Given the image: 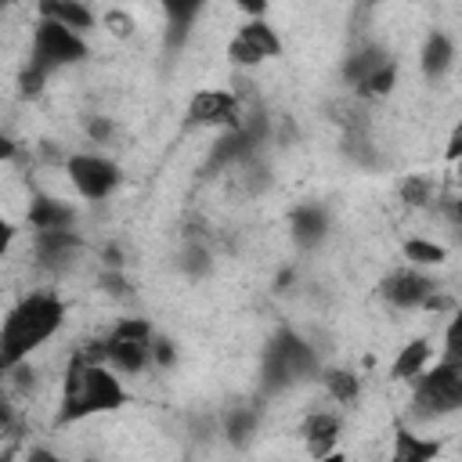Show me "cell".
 Wrapping results in <instances>:
<instances>
[{"mask_svg": "<svg viewBox=\"0 0 462 462\" xmlns=\"http://www.w3.org/2000/svg\"><path fill=\"white\" fill-rule=\"evenodd\" d=\"M318 372V354L307 339H300L296 332L282 328L267 350H263V386L267 390H282L296 379H307Z\"/></svg>", "mask_w": 462, "mask_h": 462, "instance_id": "obj_5", "label": "cell"}, {"mask_svg": "<svg viewBox=\"0 0 462 462\" xmlns=\"http://www.w3.org/2000/svg\"><path fill=\"white\" fill-rule=\"evenodd\" d=\"M159 4H162V11H166V18H170L173 29H188L195 22V14L202 11L206 0H159Z\"/></svg>", "mask_w": 462, "mask_h": 462, "instance_id": "obj_23", "label": "cell"}, {"mask_svg": "<svg viewBox=\"0 0 462 462\" xmlns=\"http://www.w3.org/2000/svg\"><path fill=\"white\" fill-rule=\"evenodd\" d=\"M65 173L76 188V195L90 199V202H105L116 188H119V166L108 162L105 155H90V152H79L65 162Z\"/></svg>", "mask_w": 462, "mask_h": 462, "instance_id": "obj_7", "label": "cell"}, {"mask_svg": "<svg viewBox=\"0 0 462 462\" xmlns=\"http://www.w3.org/2000/svg\"><path fill=\"white\" fill-rule=\"evenodd\" d=\"M437 292V282L426 278L419 267H397L379 282V296L397 310H419Z\"/></svg>", "mask_w": 462, "mask_h": 462, "instance_id": "obj_9", "label": "cell"}, {"mask_svg": "<svg viewBox=\"0 0 462 462\" xmlns=\"http://www.w3.org/2000/svg\"><path fill=\"white\" fill-rule=\"evenodd\" d=\"M433 455H440V444L437 440H422L411 430H401L397 440H393V458L397 462H426Z\"/></svg>", "mask_w": 462, "mask_h": 462, "instance_id": "obj_18", "label": "cell"}, {"mask_svg": "<svg viewBox=\"0 0 462 462\" xmlns=\"http://www.w3.org/2000/svg\"><path fill=\"white\" fill-rule=\"evenodd\" d=\"M238 11H245L249 18H263V11L271 7V0H235Z\"/></svg>", "mask_w": 462, "mask_h": 462, "instance_id": "obj_28", "label": "cell"}, {"mask_svg": "<svg viewBox=\"0 0 462 462\" xmlns=\"http://www.w3.org/2000/svg\"><path fill=\"white\" fill-rule=\"evenodd\" d=\"M87 58V40L83 32L54 22V18H40L32 25V43H29V69L22 72V90L36 94L47 76H54L58 69H69L76 61Z\"/></svg>", "mask_w": 462, "mask_h": 462, "instance_id": "obj_3", "label": "cell"}, {"mask_svg": "<svg viewBox=\"0 0 462 462\" xmlns=\"http://www.w3.org/2000/svg\"><path fill=\"white\" fill-rule=\"evenodd\" d=\"M105 25H108L112 36H130V29H134L130 14H123V11H108V14H105Z\"/></svg>", "mask_w": 462, "mask_h": 462, "instance_id": "obj_25", "label": "cell"}, {"mask_svg": "<svg viewBox=\"0 0 462 462\" xmlns=\"http://www.w3.org/2000/svg\"><path fill=\"white\" fill-rule=\"evenodd\" d=\"M188 123L235 130L242 126V101L235 90H199L188 101Z\"/></svg>", "mask_w": 462, "mask_h": 462, "instance_id": "obj_10", "label": "cell"}, {"mask_svg": "<svg viewBox=\"0 0 462 462\" xmlns=\"http://www.w3.org/2000/svg\"><path fill=\"white\" fill-rule=\"evenodd\" d=\"M430 357H433V346H430V339H411V343H404V346L397 350L390 375H393V379H404V383H411V379H419V375L430 368Z\"/></svg>", "mask_w": 462, "mask_h": 462, "instance_id": "obj_15", "label": "cell"}, {"mask_svg": "<svg viewBox=\"0 0 462 462\" xmlns=\"http://www.w3.org/2000/svg\"><path fill=\"white\" fill-rule=\"evenodd\" d=\"M451 411H462V368L437 361L419 379H411V415L444 419Z\"/></svg>", "mask_w": 462, "mask_h": 462, "instance_id": "obj_4", "label": "cell"}, {"mask_svg": "<svg viewBox=\"0 0 462 462\" xmlns=\"http://www.w3.org/2000/svg\"><path fill=\"white\" fill-rule=\"evenodd\" d=\"M126 404V390L123 379L116 375V368L101 357L90 354H76L65 368L61 379V401H58V422H79V419H94L105 411H116Z\"/></svg>", "mask_w": 462, "mask_h": 462, "instance_id": "obj_1", "label": "cell"}, {"mask_svg": "<svg viewBox=\"0 0 462 462\" xmlns=\"http://www.w3.org/2000/svg\"><path fill=\"white\" fill-rule=\"evenodd\" d=\"M253 426H256L253 411H231L227 415V437H235V440H245L253 433Z\"/></svg>", "mask_w": 462, "mask_h": 462, "instance_id": "obj_24", "label": "cell"}, {"mask_svg": "<svg viewBox=\"0 0 462 462\" xmlns=\"http://www.w3.org/2000/svg\"><path fill=\"white\" fill-rule=\"evenodd\" d=\"M274 54H282V40H278V32L263 18H249L235 32V40L227 47L231 65H242V69H253V65H260V61H267Z\"/></svg>", "mask_w": 462, "mask_h": 462, "instance_id": "obj_8", "label": "cell"}, {"mask_svg": "<svg viewBox=\"0 0 462 462\" xmlns=\"http://www.w3.org/2000/svg\"><path fill=\"white\" fill-rule=\"evenodd\" d=\"M36 11H40V18H54L76 32H90L97 25L94 11L83 0H36Z\"/></svg>", "mask_w": 462, "mask_h": 462, "instance_id": "obj_11", "label": "cell"}, {"mask_svg": "<svg viewBox=\"0 0 462 462\" xmlns=\"http://www.w3.org/2000/svg\"><path fill=\"white\" fill-rule=\"evenodd\" d=\"M29 224H32L36 231H61V227H72V224H76V213H72L69 202L51 199V195H40V199H32V206H29Z\"/></svg>", "mask_w": 462, "mask_h": 462, "instance_id": "obj_14", "label": "cell"}, {"mask_svg": "<svg viewBox=\"0 0 462 462\" xmlns=\"http://www.w3.org/2000/svg\"><path fill=\"white\" fill-rule=\"evenodd\" d=\"M289 227H292V242L300 249H314L328 231V217L321 206H296L289 217Z\"/></svg>", "mask_w": 462, "mask_h": 462, "instance_id": "obj_12", "label": "cell"}, {"mask_svg": "<svg viewBox=\"0 0 462 462\" xmlns=\"http://www.w3.org/2000/svg\"><path fill=\"white\" fill-rule=\"evenodd\" d=\"M419 61H422V76L426 79H440L451 69V61H455V43L444 32H430L426 43H422Z\"/></svg>", "mask_w": 462, "mask_h": 462, "instance_id": "obj_16", "label": "cell"}, {"mask_svg": "<svg viewBox=\"0 0 462 462\" xmlns=\"http://www.w3.org/2000/svg\"><path fill=\"white\" fill-rule=\"evenodd\" d=\"M303 440H307V451L314 455V458H325V455H332V448H336V440H339V419L336 415H328V411H314L307 422H303Z\"/></svg>", "mask_w": 462, "mask_h": 462, "instance_id": "obj_13", "label": "cell"}, {"mask_svg": "<svg viewBox=\"0 0 462 462\" xmlns=\"http://www.w3.org/2000/svg\"><path fill=\"white\" fill-rule=\"evenodd\" d=\"M386 61V51L383 47H375V43H368V47H361L354 58H346V65H343V76L354 83V87H361L379 65Z\"/></svg>", "mask_w": 462, "mask_h": 462, "instance_id": "obj_19", "label": "cell"}, {"mask_svg": "<svg viewBox=\"0 0 462 462\" xmlns=\"http://www.w3.org/2000/svg\"><path fill=\"white\" fill-rule=\"evenodd\" d=\"M451 217H455V224L462 227V199H455V202H451Z\"/></svg>", "mask_w": 462, "mask_h": 462, "instance_id": "obj_29", "label": "cell"}, {"mask_svg": "<svg viewBox=\"0 0 462 462\" xmlns=\"http://www.w3.org/2000/svg\"><path fill=\"white\" fill-rule=\"evenodd\" d=\"M393 83H397V61L386 58V61L357 87V94H361V97H386V94L393 90Z\"/></svg>", "mask_w": 462, "mask_h": 462, "instance_id": "obj_21", "label": "cell"}, {"mask_svg": "<svg viewBox=\"0 0 462 462\" xmlns=\"http://www.w3.org/2000/svg\"><path fill=\"white\" fill-rule=\"evenodd\" d=\"M321 383H325V393L339 404H354L361 397V379L346 368H325L321 372Z\"/></svg>", "mask_w": 462, "mask_h": 462, "instance_id": "obj_17", "label": "cell"}, {"mask_svg": "<svg viewBox=\"0 0 462 462\" xmlns=\"http://www.w3.org/2000/svg\"><path fill=\"white\" fill-rule=\"evenodd\" d=\"M170 361H173V346H170L166 339H159V336H155V339H152V365L166 368Z\"/></svg>", "mask_w": 462, "mask_h": 462, "instance_id": "obj_26", "label": "cell"}, {"mask_svg": "<svg viewBox=\"0 0 462 462\" xmlns=\"http://www.w3.org/2000/svg\"><path fill=\"white\" fill-rule=\"evenodd\" d=\"M458 155H462V123L451 130V137H448V148H444V159H448V162H455Z\"/></svg>", "mask_w": 462, "mask_h": 462, "instance_id": "obj_27", "label": "cell"}, {"mask_svg": "<svg viewBox=\"0 0 462 462\" xmlns=\"http://www.w3.org/2000/svg\"><path fill=\"white\" fill-rule=\"evenodd\" d=\"M433 195H437V188H433V180L422 177V173L404 177V184H401V199H404V206H430Z\"/></svg>", "mask_w": 462, "mask_h": 462, "instance_id": "obj_22", "label": "cell"}, {"mask_svg": "<svg viewBox=\"0 0 462 462\" xmlns=\"http://www.w3.org/2000/svg\"><path fill=\"white\" fill-rule=\"evenodd\" d=\"M152 325L144 318H123L116 328L101 339V357L119 375H137L152 365Z\"/></svg>", "mask_w": 462, "mask_h": 462, "instance_id": "obj_6", "label": "cell"}, {"mask_svg": "<svg viewBox=\"0 0 462 462\" xmlns=\"http://www.w3.org/2000/svg\"><path fill=\"white\" fill-rule=\"evenodd\" d=\"M65 321V303L54 292H29L25 300H18L0 328V361L4 368L29 361V354L36 346H43Z\"/></svg>", "mask_w": 462, "mask_h": 462, "instance_id": "obj_2", "label": "cell"}, {"mask_svg": "<svg viewBox=\"0 0 462 462\" xmlns=\"http://www.w3.org/2000/svg\"><path fill=\"white\" fill-rule=\"evenodd\" d=\"M404 256H408L411 267H437V263L448 260L444 245H437V242H430V238H408V242H404Z\"/></svg>", "mask_w": 462, "mask_h": 462, "instance_id": "obj_20", "label": "cell"}]
</instances>
